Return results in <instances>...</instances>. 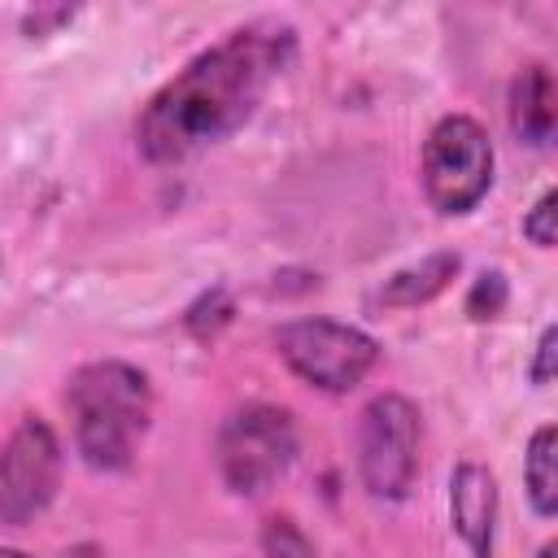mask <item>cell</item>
<instances>
[{
    "label": "cell",
    "instance_id": "obj_1",
    "mask_svg": "<svg viewBox=\"0 0 558 558\" xmlns=\"http://www.w3.org/2000/svg\"><path fill=\"white\" fill-rule=\"evenodd\" d=\"M296 31L279 22H248L192 57L140 113L135 144L148 161H183L231 131L262 105L266 87L292 65Z\"/></svg>",
    "mask_w": 558,
    "mask_h": 558
},
{
    "label": "cell",
    "instance_id": "obj_2",
    "mask_svg": "<svg viewBox=\"0 0 558 558\" xmlns=\"http://www.w3.org/2000/svg\"><path fill=\"white\" fill-rule=\"evenodd\" d=\"M65 401L74 414V445L83 462L96 471L131 466L135 440L144 436L153 414V388L144 371L126 362H87L70 375Z\"/></svg>",
    "mask_w": 558,
    "mask_h": 558
},
{
    "label": "cell",
    "instance_id": "obj_3",
    "mask_svg": "<svg viewBox=\"0 0 558 558\" xmlns=\"http://www.w3.org/2000/svg\"><path fill=\"white\" fill-rule=\"evenodd\" d=\"M214 453H218L222 484L240 497H257L288 475L296 458V423L279 405L248 401L222 418Z\"/></svg>",
    "mask_w": 558,
    "mask_h": 558
},
{
    "label": "cell",
    "instance_id": "obj_4",
    "mask_svg": "<svg viewBox=\"0 0 558 558\" xmlns=\"http://www.w3.org/2000/svg\"><path fill=\"white\" fill-rule=\"evenodd\" d=\"M493 183V144L466 113H449L423 144V192L440 214H466Z\"/></svg>",
    "mask_w": 558,
    "mask_h": 558
},
{
    "label": "cell",
    "instance_id": "obj_5",
    "mask_svg": "<svg viewBox=\"0 0 558 558\" xmlns=\"http://www.w3.org/2000/svg\"><path fill=\"white\" fill-rule=\"evenodd\" d=\"M357 471L371 497L401 501L418 475V410L384 392L362 410L357 423Z\"/></svg>",
    "mask_w": 558,
    "mask_h": 558
},
{
    "label": "cell",
    "instance_id": "obj_6",
    "mask_svg": "<svg viewBox=\"0 0 558 558\" xmlns=\"http://www.w3.org/2000/svg\"><path fill=\"white\" fill-rule=\"evenodd\" d=\"M275 349L305 384H314L323 392L357 388L379 357V349L366 331H357L349 323H331V318H296V323L279 327Z\"/></svg>",
    "mask_w": 558,
    "mask_h": 558
},
{
    "label": "cell",
    "instance_id": "obj_7",
    "mask_svg": "<svg viewBox=\"0 0 558 558\" xmlns=\"http://www.w3.org/2000/svg\"><path fill=\"white\" fill-rule=\"evenodd\" d=\"M61 484V445L44 418H22L0 449V523L39 519Z\"/></svg>",
    "mask_w": 558,
    "mask_h": 558
},
{
    "label": "cell",
    "instance_id": "obj_8",
    "mask_svg": "<svg viewBox=\"0 0 558 558\" xmlns=\"http://www.w3.org/2000/svg\"><path fill=\"white\" fill-rule=\"evenodd\" d=\"M449 514L458 536L471 545L475 558H493V514H497V484L480 462H462L449 480Z\"/></svg>",
    "mask_w": 558,
    "mask_h": 558
},
{
    "label": "cell",
    "instance_id": "obj_9",
    "mask_svg": "<svg viewBox=\"0 0 558 558\" xmlns=\"http://www.w3.org/2000/svg\"><path fill=\"white\" fill-rule=\"evenodd\" d=\"M558 96H554V78L545 65H523L510 83V131L532 144V148H545L554 140V122H558Z\"/></svg>",
    "mask_w": 558,
    "mask_h": 558
},
{
    "label": "cell",
    "instance_id": "obj_10",
    "mask_svg": "<svg viewBox=\"0 0 558 558\" xmlns=\"http://www.w3.org/2000/svg\"><path fill=\"white\" fill-rule=\"evenodd\" d=\"M458 266H462L458 253H432V257H423V262L397 270V275L379 288V301H384V305H423V301H432L436 292L449 288V279L458 275Z\"/></svg>",
    "mask_w": 558,
    "mask_h": 558
},
{
    "label": "cell",
    "instance_id": "obj_11",
    "mask_svg": "<svg viewBox=\"0 0 558 558\" xmlns=\"http://www.w3.org/2000/svg\"><path fill=\"white\" fill-rule=\"evenodd\" d=\"M558 436L554 427H541L523 453V484H527V501L541 519H549L558 510V453H554Z\"/></svg>",
    "mask_w": 558,
    "mask_h": 558
},
{
    "label": "cell",
    "instance_id": "obj_12",
    "mask_svg": "<svg viewBox=\"0 0 558 558\" xmlns=\"http://www.w3.org/2000/svg\"><path fill=\"white\" fill-rule=\"evenodd\" d=\"M262 554L266 558H318L314 545H310V536L288 514L266 519V527H262Z\"/></svg>",
    "mask_w": 558,
    "mask_h": 558
},
{
    "label": "cell",
    "instance_id": "obj_13",
    "mask_svg": "<svg viewBox=\"0 0 558 558\" xmlns=\"http://www.w3.org/2000/svg\"><path fill=\"white\" fill-rule=\"evenodd\" d=\"M506 310V275L501 270H484L466 296V314L471 318H497Z\"/></svg>",
    "mask_w": 558,
    "mask_h": 558
},
{
    "label": "cell",
    "instance_id": "obj_14",
    "mask_svg": "<svg viewBox=\"0 0 558 558\" xmlns=\"http://www.w3.org/2000/svg\"><path fill=\"white\" fill-rule=\"evenodd\" d=\"M554 205H558V196L545 192V196L532 205V214L523 218V235H527L536 248H554V214H558Z\"/></svg>",
    "mask_w": 558,
    "mask_h": 558
},
{
    "label": "cell",
    "instance_id": "obj_15",
    "mask_svg": "<svg viewBox=\"0 0 558 558\" xmlns=\"http://www.w3.org/2000/svg\"><path fill=\"white\" fill-rule=\"evenodd\" d=\"M554 353H558V331L545 327V336H541V344H536V362H532V379H536V384H549V379H554Z\"/></svg>",
    "mask_w": 558,
    "mask_h": 558
},
{
    "label": "cell",
    "instance_id": "obj_16",
    "mask_svg": "<svg viewBox=\"0 0 558 558\" xmlns=\"http://www.w3.org/2000/svg\"><path fill=\"white\" fill-rule=\"evenodd\" d=\"M61 558H105V554H100L96 545H87V541H83V545H70Z\"/></svg>",
    "mask_w": 558,
    "mask_h": 558
},
{
    "label": "cell",
    "instance_id": "obj_17",
    "mask_svg": "<svg viewBox=\"0 0 558 558\" xmlns=\"http://www.w3.org/2000/svg\"><path fill=\"white\" fill-rule=\"evenodd\" d=\"M0 558H26V554H22V549H4V545H0Z\"/></svg>",
    "mask_w": 558,
    "mask_h": 558
},
{
    "label": "cell",
    "instance_id": "obj_18",
    "mask_svg": "<svg viewBox=\"0 0 558 558\" xmlns=\"http://www.w3.org/2000/svg\"><path fill=\"white\" fill-rule=\"evenodd\" d=\"M536 558H558V549H554V545H545V549H541Z\"/></svg>",
    "mask_w": 558,
    "mask_h": 558
}]
</instances>
